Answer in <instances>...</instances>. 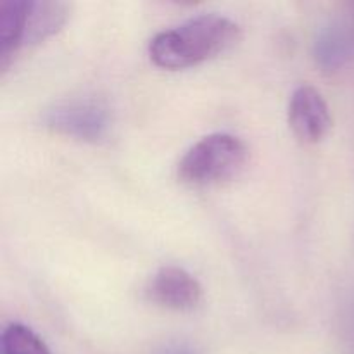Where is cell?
<instances>
[{
  "mask_svg": "<svg viewBox=\"0 0 354 354\" xmlns=\"http://www.w3.org/2000/svg\"><path fill=\"white\" fill-rule=\"evenodd\" d=\"M248 161V147L230 133L203 137L183 154L178 162V178L192 187L227 182L241 173Z\"/></svg>",
  "mask_w": 354,
  "mask_h": 354,
  "instance_id": "2",
  "label": "cell"
},
{
  "mask_svg": "<svg viewBox=\"0 0 354 354\" xmlns=\"http://www.w3.org/2000/svg\"><path fill=\"white\" fill-rule=\"evenodd\" d=\"M147 299L173 311H192L203 301V287L187 270L165 266L149 282Z\"/></svg>",
  "mask_w": 354,
  "mask_h": 354,
  "instance_id": "5",
  "label": "cell"
},
{
  "mask_svg": "<svg viewBox=\"0 0 354 354\" xmlns=\"http://www.w3.org/2000/svg\"><path fill=\"white\" fill-rule=\"evenodd\" d=\"M31 2H6L0 12V68L6 69L17 48L23 45Z\"/></svg>",
  "mask_w": 354,
  "mask_h": 354,
  "instance_id": "7",
  "label": "cell"
},
{
  "mask_svg": "<svg viewBox=\"0 0 354 354\" xmlns=\"http://www.w3.org/2000/svg\"><path fill=\"white\" fill-rule=\"evenodd\" d=\"M171 354H192L190 351H175V353H171Z\"/></svg>",
  "mask_w": 354,
  "mask_h": 354,
  "instance_id": "10",
  "label": "cell"
},
{
  "mask_svg": "<svg viewBox=\"0 0 354 354\" xmlns=\"http://www.w3.org/2000/svg\"><path fill=\"white\" fill-rule=\"evenodd\" d=\"M287 120L292 133L304 144H317L332 127L330 111L324 95L311 85H301L289 100Z\"/></svg>",
  "mask_w": 354,
  "mask_h": 354,
  "instance_id": "4",
  "label": "cell"
},
{
  "mask_svg": "<svg viewBox=\"0 0 354 354\" xmlns=\"http://www.w3.org/2000/svg\"><path fill=\"white\" fill-rule=\"evenodd\" d=\"M241 40V28L220 14H201L169 30L159 31L149 45L151 61L158 68H192L223 54Z\"/></svg>",
  "mask_w": 354,
  "mask_h": 354,
  "instance_id": "1",
  "label": "cell"
},
{
  "mask_svg": "<svg viewBox=\"0 0 354 354\" xmlns=\"http://www.w3.org/2000/svg\"><path fill=\"white\" fill-rule=\"evenodd\" d=\"M45 127L55 133L76 140L97 142L104 138L111 127V113L106 102L95 97L64 100L45 113Z\"/></svg>",
  "mask_w": 354,
  "mask_h": 354,
  "instance_id": "3",
  "label": "cell"
},
{
  "mask_svg": "<svg viewBox=\"0 0 354 354\" xmlns=\"http://www.w3.org/2000/svg\"><path fill=\"white\" fill-rule=\"evenodd\" d=\"M315 61L325 71H337L354 59V33L342 21L320 28L313 44Z\"/></svg>",
  "mask_w": 354,
  "mask_h": 354,
  "instance_id": "6",
  "label": "cell"
},
{
  "mask_svg": "<svg viewBox=\"0 0 354 354\" xmlns=\"http://www.w3.org/2000/svg\"><path fill=\"white\" fill-rule=\"evenodd\" d=\"M68 3L62 2H31L23 45L40 44L59 31L68 19Z\"/></svg>",
  "mask_w": 354,
  "mask_h": 354,
  "instance_id": "8",
  "label": "cell"
},
{
  "mask_svg": "<svg viewBox=\"0 0 354 354\" xmlns=\"http://www.w3.org/2000/svg\"><path fill=\"white\" fill-rule=\"evenodd\" d=\"M0 354H52L44 341L23 324H10L3 328Z\"/></svg>",
  "mask_w": 354,
  "mask_h": 354,
  "instance_id": "9",
  "label": "cell"
}]
</instances>
